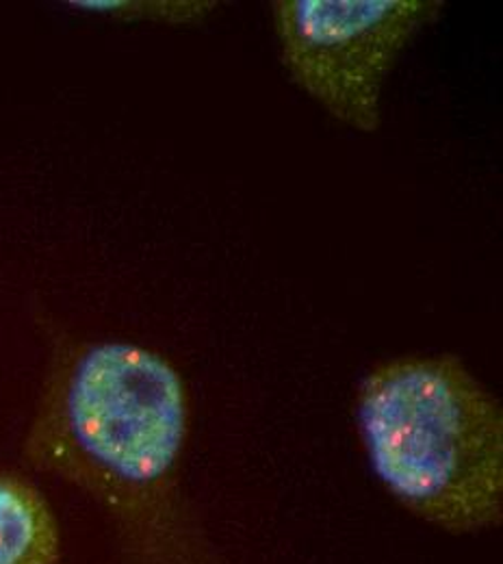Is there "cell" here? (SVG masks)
<instances>
[{
    "instance_id": "obj_3",
    "label": "cell",
    "mask_w": 503,
    "mask_h": 564,
    "mask_svg": "<svg viewBox=\"0 0 503 564\" xmlns=\"http://www.w3.org/2000/svg\"><path fill=\"white\" fill-rule=\"evenodd\" d=\"M272 24L291 83L337 122L375 133L382 87L442 0H274Z\"/></svg>"
},
{
    "instance_id": "obj_4",
    "label": "cell",
    "mask_w": 503,
    "mask_h": 564,
    "mask_svg": "<svg viewBox=\"0 0 503 564\" xmlns=\"http://www.w3.org/2000/svg\"><path fill=\"white\" fill-rule=\"evenodd\" d=\"M62 528L53 506L24 476L0 469V564H59Z\"/></svg>"
},
{
    "instance_id": "obj_5",
    "label": "cell",
    "mask_w": 503,
    "mask_h": 564,
    "mask_svg": "<svg viewBox=\"0 0 503 564\" xmlns=\"http://www.w3.org/2000/svg\"><path fill=\"white\" fill-rule=\"evenodd\" d=\"M70 7L124 22L200 26L221 4L217 0H78Z\"/></svg>"
},
{
    "instance_id": "obj_2",
    "label": "cell",
    "mask_w": 503,
    "mask_h": 564,
    "mask_svg": "<svg viewBox=\"0 0 503 564\" xmlns=\"http://www.w3.org/2000/svg\"><path fill=\"white\" fill-rule=\"evenodd\" d=\"M354 420L375 480L411 514L449 534L502 523V404L458 356L375 365Z\"/></svg>"
},
{
    "instance_id": "obj_1",
    "label": "cell",
    "mask_w": 503,
    "mask_h": 564,
    "mask_svg": "<svg viewBox=\"0 0 503 564\" xmlns=\"http://www.w3.org/2000/svg\"><path fill=\"white\" fill-rule=\"evenodd\" d=\"M51 356L22 456L89 495L124 564H219L183 491L189 393L150 348L48 326Z\"/></svg>"
}]
</instances>
